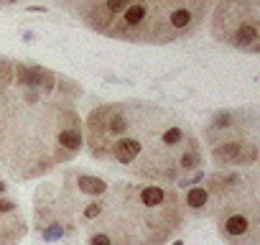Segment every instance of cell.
Wrapping results in <instances>:
<instances>
[{"instance_id":"cell-9","label":"cell","mask_w":260,"mask_h":245,"mask_svg":"<svg viewBox=\"0 0 260 245\" xmlns=\"http://www.w3.org/2000/svg\"><path fill=\"white\" fill-rule=\"evenodd\" d=\"M28 232L18 199L0 194V245H18Z\"/></svg>"},{"instance_id":"cell-6","label":"cell","mask_w":260,"mask_h":245,"mask_svg":"<svg viewBox=\"0 0 260 245\" xmlns=\"http://www.w3.org/2000/svg\"><path fill=\"white\" fill-rule=\"evenodd\" d=\"M257 166L250 169H214L212 174L202 176L199 184L189 187L181 194L184 215L191 217H217L224 207L257 199Z\"/></svg>"},{"instance_id":"cell-1","label":"cell","mask_w":260,"mask_h":245,"mask_svg":"<svg viewBox=\"0 0 260 245\" xmlns=\"http://www.w3.org/2000/svg\"><path fill=\"white\" fill-rule=\"evenodd\" d=\"M82 89L46 67L0 56V166L31 181L69 164L84 146Z\"/></svg>"},{"instance_id":"cell-3","label":"cell","mask_w":260,"mask_h":245,"mask_svg":"<svg viewBox=\"0 0 260 245\" xmlns=\"http://www.w3.org/2000/svg\"><path fill=\"white\" fill-rule=\"evenodd\" d=\"M184 217L179 189L115 181L79 207L77 235L87 245H166Z\"/></svg>"},{"instance_id":"cell-5","label":"cell","mask_w":260,"mask_h":245,"mask_svg":"<svg viewBox=\"0 0 260 245\" xmlns=\"http://www.w3.org/2000/svg\"><path fill=\"white\" fill-rule=\"evenodd\" d=\"M204 143L217 169L257 166V115L252 107L219 110L204 126Z\"/></svg>"},{"instance_id":"cell-2","label":"cell","mask_w":260,"mask_h":245,"mask_svg":"<svg viewBox=\"0 0 260 245\" xmlns=\"http://www.w3.org/2000/svg\"><path fill=\"white\" fill-rule=\"evenodd\" d=\"M82 133L94 161L117 166L143 184L189 189L204 176V151L194 128L158 102L97 105L82 122Z\"/></svg>"},{"instance_id":"cell-10","label":"cell","mask_w":260,"mask_h":245,"mask_svg":"<svg viewBox=\"0 0 260 245\" xmlns=\"http://www.w3.org/2000/svg\"><path fill=\"white\" fill-rule=\"evenodd\" d=\"M174 245H184V242H174Z\"/></svg>"},{"instance_id":"cell-8","label":"cell","mask_w":260,"mask_h":245,"mask_svg":"<svg viewBox=\"0 0 260 245\" xmlns=\"http://www.w3.org/2000/svg\"><path fill=\"white\" fill-rule=\"evenodd\" d=\"M217 235L224 245H257L260 242V204L245 199L224 207L217 215Z\"/></svg>"},{"instance_id":"cell-7","label":"cell","mask_w":260,"mask_h":245,"mask_svg":"<svg viewBox=\"0 0 260 245\" xmlns=\"http://www.w3.org/2000/svg\"><path fill=\"white\" fill-rule=\"evenodd\" d=\"M212 36L245 54H260V3L255 0H224L212 6Z\"/></svg>"},{"instance_id":"cell-4","label":"cell","mask_w":260,"mask_h":245,"mask_svg":"<svg viewBox=\"0 0 260 245\" xmlns=\"http://www.w3.org/2000/svg\"><path fill=\"white\" fill-rule=\"evenodd\" d=\"M87 28L130 44H174L194 36L209 18L207 0H77L61 6Z\"/></svg>"}]
</instances>
